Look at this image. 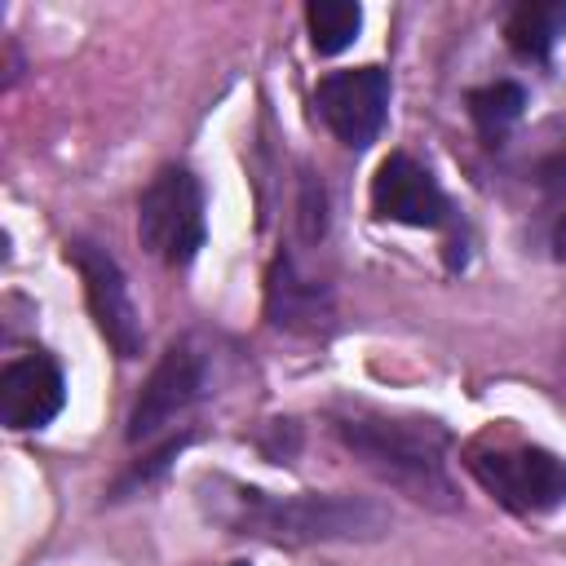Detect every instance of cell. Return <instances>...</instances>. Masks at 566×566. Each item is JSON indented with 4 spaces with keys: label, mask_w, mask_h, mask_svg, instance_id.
<instances>
[{
    "label": "cell",
    "mask_w": 566,
    "mask_h": 566,
    "mask_svg": "<svg viewBox=\"0 0 566 566\" xmlns=\"http://www.w3.org/2000/svg\"><path fill=\"white\" fill-rule=\"evenodd\" d=\"M305 27H310L314 53L336 57V53H345V49L358 40V31H363V9H358L354 0H314V4L305 9Z\"/></svg>",
    "instance_id": "12"
},
{
    "label": "cell",
    "mask_w": 566,
    "mask_h": 566,
    "mask_svg": "<svg viewBox=\"0 0 566 566\" xmlns=\"http://www.w3.org/2000/svg\"><path fill=\"white\" fill-rule=\"evenodd\" d=\"M230 566H248V562H230Z\"/></svg>",
    "instance_id": "16"
},
{
    "label": "cell",
    "mask_w": 566,
    "mask_h": 566,
    "mask_svg": "<svg viewBox=\"0 0 566 566\" xmlns=\"http://www.w3.org/2000/svg\"><path fill=\"white\" fill-rule=\"evenodd\" d=\"M332 429H336L340 447L367 473L389 482L394 491H402L429 509H455V486L447 473L451 433L438 420L394 416V411H376V407L354 402V407L332 411Z\"/></svg>",
    "instance_id": "2"
},
{
    "label": "cell",
    "mask_w": 566,
    "mask_h": 566,
    "mask_svg": "<svg viewBox=\"0 0 566 566\" xmlns=\"http://www.w3.org/2000/svg\"><path fill=\"white\" fill-rule=\"evenodd\" d=\"M553 248H557V261H566V212H562L557 226H553Z\"/></svg>",
    "instance_id": "15"
},
{
    "label": "cell",
    "mask_w": 566,
    "mask_h": 566,
    "mask_svg": "<svg viewBox=\"0 0 566 566\" xmlns=\"http://www.w3.org/2000/svg\"><path fill=\"white\" fill-rule=\"evenodd\" d=\"M265 314L283 332L318 336L332 327V292H327V283L301 274L292 256H279L270 265V283H265Z\"/></svg>",
    "instance_id": "10"
},
{
    "label": "cell",
    "mask_w": 566,
    "mask_h": 566,
    "mask_svg": "<svg viewBox=\"0 0 566 566\" xmlns=\"http://www.w3.org/2000/svg\"><path fill=\"white\" fill-rule=\"evenodd\" d=\"M464 469L517 517H544L566 504V460L535 442H504L495 433L469 442Z\"/></svg>",
    "instance_id": "3"
},
{
    "label": "cell",
    "mask_w": 566,
    "mask_h": 566,
    "mask_svg": "<svg viewBox=\"0 0 566 566\" xmlns=\"http://www.w3.org/2000/svg\"><path fill=\"white\" fill-rule=\"evenodd\" d=\"M323 230H327V195H323L318 181H305V190H301V234L310 243H318Z\"/></svg>",
    "instance_id": "14"
},
{
    "label": "cell",
    "mask_w": 566,
    "mask_h": 566,
    "mask_svg": "<svg viewBox=\"0 0 566 566\" xmlns=\"http://www.w3.org/2000/svg\"><path fill=\"white\" fill-rule=\"evenodd\" d=\"M562 31H566V0H526L504 22V35H509L513 53L526 57V62H548Z\"/></svg>",
    "instance_id": "11"
},
{
    "label": "cell",
    "mask_w": 566,
    "mask_h": 566,
    "mask_svg": "<svg viewBox=\"0 0 566 566\" xmlns=\"http://www.w3.org/2000/svg\"><path fill=\"white\" fill-rule=\"evenodd\" d=\"M203 491H208L203 504L221 526L283 548L332 544V539H380L389 531V513L363 495H336V491L270 495L226 478H212Z\"/></svg>",
    "instance_id": "1"
},
{
    "label": "cell",
    "mask_w": 566,
    "mask_h": 566,
    "mask_svg": "<svg viewBox=\"0 0 566 566\" xmlns=\"http://www.w3.org/2000/svg\"><path fill=\"white\" fill-rule=\"evenodd\" d=\"M208 385V363L190 340H177L159 354V363L150 367L133 411H128V442H155L164 429H172L199 398Z\"/></svg>",
    "instance_id": "5"
},
{
    "label": "cell",
    "mask_w": 566,
    "mask_h": 566,
    "mask_svg": "<svg viewBox=\"0 0 566 566\" xmlns=\"http://www.w3.org/2000/svg\"><path fill=\"white\" fill-rule=\"evenodd\" d=\"M314 111L340 146H349V150L371 146L389 115V71L354 66V71L323 75L314 88Z\"/></svg>",
    "instance_id": "7"
},
{
    "label": "cell",
    "mask_w": 566,
    "mask_h": 566,
    "mask_svg": "<svg viewBox=\"0 0 566 566\" xmlns=\"http://www.w3.org/2000/svg\"><path fill=\"white\" fill-rule=\"evenodd\" d=\"M66 261L84 279V301H88V314H93L97 332L106 336V345L119 358H137L146 332H142V318H137V305L128 296V279H124L119 261L93 239H71L66 243Z\"/></svg>",
    "instance_id": "6"
},
{
    "label": "cell",
    "mask_w": 566,
    "mask_h": 566,
    "mask_svg": "<svg viewBox=\"0 0 566 566\" xmlns=\"http://www.w3.org/2000/svg\"><path fill=\"white\" fill-rule=\"evenodd\" d=\"M522 111H526V88L513 84V80H495V84L469 93V115H473L478 133H482L491 146L522 119Z\"/></svg>",
    "instance_id": "13"
},
{
    "label": "cell",
    "mask_w": 566,
    "mask_h": 566,
    "mask_svg": "<svg viewBox=\"0 0 566 566\" xmlns=\"http://www.w3.org/2000/svg\"><path fill=\"white\" fill-rule=\"evenodd\" d=\"M66 402V380L62 367L49 354H18L0 371V420L13 433L44 429Z\"/></svg>",
    "instance_id": "9"
},
{
    "label": "cell",
    "mask_w": 566,
    "mask_h": 566,
    "mask_svg": "<svg viewBox=\"0 0 566 566\" xmlns=\"http://www.w3.org/2000/svg\"><path fill=\"white\" fill-rule=\"evenodd\" d=\"M371 212L416 230H455V208L442 195L438 177L407 150H394L380 159L371 177Z\"/></svg>",
    "instance_id": "8"
},
{
    "label": "cell",
    "mask_w": 566,
    "mask_h": 566,
    "mask_svg": "<svg viewBox=\"0 0 566 566\" xmlns=\"http://www.w3.org/2000/svg\"><path fill=\"white\" fill-rule=\"evenodd\" d=\"M137 239L150 256L181 270L203 248V186L190 168H159L137 199Z\"/></svg>",
    "instance_id": "4"
}]
</instances>
